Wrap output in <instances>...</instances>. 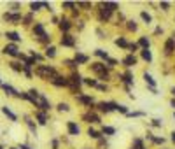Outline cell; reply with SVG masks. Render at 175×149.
Segmentation results:
<instances>
[{
	"instance_id": "40",
	"label": "cell",
	"mask_w": 175,
	"mask_h": 149,
	"mask_svg": "<svg viewBox=\"0 0 175 149\" xmlns=\"http://www.w3.org/2000/svg\"><path fill=\"white\" fill-rule=\"evenodd\" d=\"M61 7H65V9H72V7H75V4H74V2H63Z\"/></svg>"
},
{
	"instance_id": "47",
	"label": "cell",
	"mask_w": 175,
	"mask_h": 149,
	"mask_svg": "<svg viewBox=\"0 0 175 149\" xmlns=\"http://www.w3.org/2000/svg\"><path fill=\"white\" fill-rule=\"evenodd\" d=\"M96 90H100V91H107V86H103V84H98Z\"/></svg>"
},
{
	"instance_id": "14",
	"label": "cell",
	"mask_w": 175,
	"mask_h": 149,
	"mask_svg": "<svg viewBox=\"0 0 175 149\" xmlns=\"http://www.w3.org/2000/svg\"><path fill=\"white\" fill-rule=\"evenodd\" d=\"M137 46L138 48H142V49H149V46H151V40H149V37H140L138 39V42H137Z\"/></svg>"
},
{
	"instance_id": "46",
	"label": "cell",
	"mask_w": 175,
	"mask_h": 149,
	"mask_svg": "<svg viewBox=\"0 0 175 149\" xmlns=\"http://www.w3.org/2000/svg\"><path fill=\"white\" fill-rule=\"evenodd\" d=\"M28 126H30V130L35 133V125H33V121H30V119H28Z\"/></svg>"
},
{
	"instance_id": "28",
	"label": "cell",
	"mask_w": 175,
	"mask_h": 149,
	"mask_svg": "<svg viewBox=\"0 0 175 149\" xmlns=\"http://www.w3.org/2000/svg\"><path fill=\"white\" fill-rule=\"evenodd\" d=\"M5 37H7L9 40H14V42H19V40H21V35H19V33H16V32H7V33H5Z\"/></svg>"
},
{
	"instance_id": "30",
	"label": "cell",
	"mask_w": 175,
	"mask_h": 149,
	"mask_svg": "<svg viewBox=\"0 0 175 149\" xmlns=\"http://www.w3.org/2000/svg\"><path fill=\"white\" fill-rule=\"evenodd\" d=\"M102 133H103V135H114V133H116V128H114V126H103V128H102Z\"/></svg>"
},
{
	"instance_id": "48",
	"label": "cell",
	"mask_w": 175,
	"mask_h": 149,
	"mask_svg": "<svg viewBox=\"0 0 175 149\" xmlns=\"http://www.w3.org/2000/svg\"><path fill=\"white\" fill-rule=\"evenodd\" d=\"M154 33H156V35H159V33H163V28H161V27H158V28L154 30Z\"/></svg>"
},
{
	"instance_id": "37",
	"label": "cell",
	"mask_w": 175,
	"mask_h": 149,
	"mask_svg": "<svg viewBox=\"0 0 175 149\" xmlns=\"http://www.w3.org/2000/svg\"><path fill=\"white\" fill-rule=\"evenodd\" d=\"M137 28H138L137 23H135L133 19H130V21H128V30H130V32H137Z\"/></svg>"
},
{
	"instance_id": "34",
	"label": "cell",
	"mask_w": 175,
	"mask_h": 149,
	"mask_svg": "<svg viewBox=\"0 0 175 149\" xmlns=\"http://www.w3.org/2000/svg\"><path fill=\"white\" fill-rule=\"evenodd\" d=\"M40 7H44V2H32L30 4V9L35 12V11H40Z\"/></svg>"
},
{
	"instance_id": "24",
	"label": "cell",
	"mask_w": 175,
	"mask_h": 149,
	"mask_svg": "<svg viewBox=\"0 0 175 149\" xmlns=\"http://www.w3.org/2000/svg\"><path fill=\"white\" fill-rule=\"evenodd\" d=\"M2 112H4V114H5V116L11 119V121H16V119H18V116H16V114H14V112H12L9 107H2Z\"/></svg>"
},
{
	"instance_id": "43",
	"label": "cell",
	"mask_w": 175,
	"mask_h": 149,
	"mask_svg": "<svg viewBox=\"0 0 175 149\" xmlns=\"http://www.w3.org/2000/svg\"><path fill=\"white\" fill-rule=\"evenodd\" d=\"M152 142H154V144H165V139L163 137H154V139H152Z\"/></svg>"
},
{
	"instance_id": "51",
	"label": "cell",
	"mask_w": 175,
	"mask_h": 149,
	"mask_svg": "<svg viewBox=\"0 0 175 149\" xmlns=\"http://www.w3.org/2000/svg\"><path fill=\"white\" fill-rule=\"evenodd\" d=\"M172 142L175 144V132H172Z\"/></svg>"
},
{
	"instance_id": "17",
	"label": "cell",
	"mask_w": 175,
	"mask_h": 149,
	"mask_svg": "<svg viewBox=\"0 0 175 149\" xmlns=\"http://www.w3.org/2000/svg\"><path fill=\"white\" fill-rule=\"evenodd\" d=\"M84 119H86L88 123H100V116H96L95 112H88V114H84Z\"/></svg>"
},
{
	"instance_id": "45",
	"label": "cell",
	"mask_w": 175,
	"mask_h": 149,
	"mask_svg": "<svg viewBox=\"0 0 175 149\" xmlns=\"http://www.w3.org/2000/svg\"><path fill=\"white\" fill-rule=\"evenodd\" d=\"M128 49H130V53H131V54H133V53L138 49V46H137V44H130V48H128Z\"/></svg>"
},
{
	"instance_id": "42",
	"label": "cell",
	"mask_w": 175,
	"mask_h": 149,
	"mask_svg": "<svg viewBox=\"0 0 175 149\" xmlns=\"http://www.w3.org/2000/svg\"><path fill=\"white\" fill-rule=\"evenodd\" d=\"M107 63H109V67H116V65H117V60H114V58H109V60H107Z\"/></svg>"
},
{
	"instance_id": "18",
	"label": "cell",
	"mask_w": 175,
	"mask_h": 149,
	"mask_svg": "<svg viewBox=\"0 0 175 149\" xmlns=\"http://www.w3.org/2000/svg\"><path fill=\"white\" fill-rule=\"evenodd\" d=\"M70 28H72L70 19H61V21H60V30H61V32H69Z\"/></svg>"
},
{
	"instance_id": "22",
	"label": "cell",
	"mask_w": 175,
	"mask_h": 149,
	"mask_svg": "<svg viewBox=\"0 0 175 149\" xmlns=\"http://www.w3.org/2000/svg\"><path fill=\"white\" fill-rule=\"evenodd\" d=\"M144 81L149 84L151 88H156V81H154V77H152L151 74H147V72H144Z\"/></svg>"
},
{
	"instance_id": "19",
	"label": "cell",
	"mask_w": 175,
	"mask_h": 149,
	"mask_svg": "<svg viewBox=\"0 0 175 149\" xmlns=\"http://www.w3.org/2000/svg\"><path fill=\"white\" fill-rule=\"evenodd\" d=\"M33 33H35V35H39V37H44V35H46L44 25H42V23H37V25L33 27Z\"/></svg>"
},
{
	"instance_id": "36",
	"label": "cell",
	"mask_w": 175,
	"mask_h": 149,
	"mask_svg": "<svg viewBox=\"0 0 175 149\" xmlns=\"http://www.w3.org/2000/svg\"><path fill=\"white\" fill-rule=\"evenodd\" d=\"M46 56H47V58H54V56H56V48H53V46L47 48V49H46Z\"/></svg>"
},
{
	"instance_id": "27",
	"label": "cell",
	"mask_w": 175,
	"mask_h": 149,
	"mask_svg": "<svg viewBox=\"0 0 175 149\" xmlns=\"http://www.w3.org/2000/svg\"><path fill=\"white\" fill-rule=\"evenodd\" d=\"M35 116H37V119H39V123H40V125H46V123H47V114H46V112L39 111Z\"/></svg>"
},
{
	"instance_id": "39",
	"label": "cell",
	"mask_w": 175,
	"mask_h": 149,
	"mask_svg": "<svg viewBox=\"0 0 175 149\" xmlns=\"http://www.w3.org/2000/svg\"><path fill=\"white\" fill-rule=\"evenodd\" d=\"M117 112H123V114H128L130 111H128V107H126V105H119V103H117Z\"/></svg>"
},
{
	"instance_id": "32",
	"label": "cell",
	"mask_w": 175,
	"mask_h": 149,
	"mask_svg": "<svg viewBox=\"0 0 175 149\" xmlns=\"http://www.w3.org/2000/svg\"><path fill=\"white\" fill-rule=\"evenodd\" d=\"M142 58H144L145 61H152V53H151V49H142Z\"/></svg>"
},
{
	"instance_id": "10",
	"label": "cell",
	"mask_w": 175,
	"mask_h": 149,
	"mask_svg": "<svg viewBox=\"0 0 175 149\" xmlns=\"http://www.w3.org/2000/svg\"><path fill=\"white\" fill-rule=\"evenodd\" d=\"M4 19L5 21H9V23H12V25H19V21H21V14H11V12H7V14H4Z\"/></svg>"
},
{
	"instance_id": "7",
	"label": "cell",
	"mask_w": 175,
	"mask_h": 149,
	"mask_svg": "<svg viewBox=\"0 0 175 149\" xmlns=\"http://www.w3.org/2000/svg\"><path fill=\"white\" fill-rule=\"evenodd\" d=\"M60 44L65 46V48H74V46H75V39H74L70 33H65V35L61 37V40H60Z\"/></svg>"
},
{
	"instance_id": "52",
	"label": "cell",
	"mask_w": 175,
	"mask_h": 149,
	"mask_svg": "<svg viewBox=\"0 0 175 149\" xmlns=\"http://www.w3.org/2000/svg\"><path fill=\"white\" fill-rule=\"evenodd\" d=\"M170 93H172V95H173V97H175V86H173V88H172V90H170Z\"/></svg>"
},
{
	"instance_id": "33",
	"label": "cell",
	"mask_w": 175,
	"mask_h": 149,
	"mask_svg": "<svg viewBox=\"0 0 175 149\" xmlns=\"http://www.w3.org/2000/svg\"><path fill=\"white\" fill-rule=\"evenodd\" d=\"M2 88L5 90V93H7V95H16V97H18V91H16L12 86H9V84H2Z\"/></svg>"
},
{
	"instance_id": "11",
	"label": "cell",
	"mask_w": 175,
	"mask_h": 149,
	"mask_svg": "<svg viewBox=\"0 0 175 149\" xmlns=\"http://www.w3.org/2000/svg\"><path fill=\"white\" fill-rule=\"evenodd\" d=\"M4 53L9 54V56H19V49H18L16 44H7V46L4 48Z\"/></svg>"
},
{
	"instance_id": "53",
	"label": "cell",
	"mask_w": 175,
	"mask_h": 149,
	"mask_svg": "<svg viewBox=\"0 0 175 149\" xmlns=\"http://www.w3.org/2000/svg\"><path fill=\"white\" fill-rule=\"evenodd\" d=\"M19 149H30L28 146H19Z\"/></svg>"
},
{
	"instance_id": "9",
	"label": "cell",
	"mask_w": 175,
	"mask_h": 149,
	"mask_svg": "<svg viewBox=\"0 0 175 149\" xmlns=\"http://www.w3.org/2000/svg\"><path fill=\"white\" fill-rule=\"evenodd\" d=\"M74 61L77 63V65H86L88 61H90V56L88 54H84V53H75V56H74Z\"/></svg>"
},
{
	"instance_id": "15",
	"label": "cell",
	"mask_w": 175,
	"mask_h": 149,
	"mask_svg": "<svg viewBox=\"0 0 175 149\" xmlns=\"http://www.w3.org/2000/svg\"><path fill=\"white\" fill-rule=\"evenodd\" d=\"M75 100L81 102V103H84V105H91L93 103V97H86V95H77Z\"/></svg>"
},
{
	"instance_id": "21",
	"label": "cell",
	"mask_w": 175,
	"mask_h": 149,
	"mask_svg": "<svg viewBox=\"0 0 175 149\" xmlns=\"http://www.w3.org/2000/svg\"><path fill=\"white\" fill-rule=\"evenodd\" d=\"M88 137H90V139H95V140H100L102 133H100L98 130H95V128H88Z\"/></svg>"
},
{
	"instance_id": "4",
	"label": "cell",
	"mask_w": 175,
	"mask_h": 149,
	"mask_svg": "<svg viewBox=\"0 0 175 149\" xmlns=\"http://www.w3.org/2000/svg\"><path fill=\"white\" fill-rule=\"evenodd\" d=\"M98 109H100L102 112L109 114V112L117 111V103H116V102H100V103H98Z\"/></svg>"
},
{
	"instance_id": "20",
	"label": "cell",
	"mask_w": 175,
	"mask_h": 149,
	"mask_svg": "<svg viewBox=\"0 0 175 149\" xmlns=\"http://www.w3.org/2000/svg\"><path fill=\"white\" fill-rule=\"evenodd\" d=\"M102 5H103L105 9H109L111 12H114V11L119 9V4H116V2H102Z\"/></svg>"
},
{
	"instance_id": "31",
	"label": "cell",
	"mask_w": 175,
	"mask_h": 149,
	"mask_svg": "<svg viewBox=\"0 0 175 149\" xmlns=\"http://www.w3.org/2000/svg\"><path fill=\"white\" fill-rule=\"evenodd\" d=\"M58 111H60V112H67V111H70V105H69L67 102H60V103H58Z\"/></svg>"
},
{
	"instance_id": "55",
	"label": "cell",
	"mask_w": 175,
	"mask_h": 149,
	"mask_svg": "<svg viewBox=\"0 0 175 149\" xmlns=\"http://www.w3.org/2000/svg\"><path fill=\"white\" fill-rule=\"evenodd\" d=\"M0 149H4V147H2V146H0Z\"/></svg>"
},
{
	"instance_id": "23",
	"label": "cell",
	"mask_w": 175,
	"mask_h": 149,
	"mask_svg": "<svg viewBox=\"0 0 175 149\" xmlns=\"http://www.w3.org/2000/svg\"><path fill=\"white\" fill-rule=\"evenodd\" d=\"M82 82L86 86H91V88H96L98 86V81L96 79H91V77H82Z\"/></svg>"
},
{
	"instance_id": "38",
	"label": "cell",
	"mask_w": 175,
	"mask_h": 149,
	"mask_svg": "<svg viewBox=\"0 0 175 149\" xmlns=\"http://www.w3.org/2000/svg\"><path fill=\"white\" fill-rule=\"evenodd\" d=\"M9 65H11V67H12V70H16V72H21V70H23V65H19V63H16V61L9 63Z\"/></svg>"
},
{
	"instance_id": "16",
	"label": "cell",
	"mask_w": 175,
	"mask_h": 149,
	"mask_svg": "<svg viewBox=\"0 0 175 149\" xmlns=\"http://www.w3.org/2000/svg\"><path fill=\"white\" fill-rule=\"evenodd\" d=\"M130 149H145L144 140H142V139H138V137H135V139H133V142H131V146H130Z\"/></svg>"
},
{
	"instance_id": "13",
	"label": "cell",
	"mask_w": 175,
	"mask_h": 149,
	"mask_svg": "<svg viewBox=\"0 0 175 149\" xmlns=\"http://www.w3.org/2000/svg\"><path fill=\"white\" fill-rule=\"evenodd\" d=\"M123 63H124V67H128V69H130V67H135V65H137V58H135L133 54H130V56H126V58L123 60Z\"/></svg>"
},
{
	"instance_id": "54",
	"label": "cell",
	"mask_w": 175,
	"mask_h": 149,
	"mask_svg": "<svg viewBox=\"0 0 175 149\" xmlns=\"http://www.w3.org/2000/svg\"><path fill=\"white\" fill-rule=\"evenodd\" d=\"M0 86H2V81H0Z\"/></svg>"
},
{
	"instance_id": "25",
	"label": "cell",
	"mask_w": 175,
	"mask_h": 149,
	"mask_svg": "<svg viewBox=\"0 0 175 149\" xmlns=\"http://www.w3.org/2000/svg\"><path fill=\"white\" fill-rule=\"evenodd\" d=\"M140 18L144 19V23H145V25H151V23H152V16H151L147 11H142V12H140Z\"/></svg>"
},
{
	"instance_id": "56",
	"label": "cell",
	"mask_w": 175,
	"mask_h": 149,
	"mask_svg": "<svg viewBox=\"0 0 175 149\" xmlns=\"http://www.w3.org/2000/svg\"><path fill=\"white\" fill-rule=\"evenodd\" d=\"M173 118H175V112H173Z\"/></svg>"
},
{
	"instance_id": "5",
	"label": "cell",
	"mask_w": 175,
	"mask_h": 149,
	"mask_svg": "<svg viewBox=\"0 0 175 149\" xmlns=\"http://www.w3.org/2000/svg\"><path fill=\"white\" fill-rule=\"evenodd\" d=\"M51 82L54 84L56 88H63V86H69V79L65 77V76H54L51 79Z\"/></svg>"
},
{
	"instance_id": "6",
	"label": "cell",
	"mask_w": 175,
	"mask_h": 149,
	"mask_svg": "<svg viewBox=\"0 0 175 149\" xmlns=\"http://www.w3.org/2000/svg\"><path fill=\"white\" fill-rule=\"evenodd\" d=\"M163 51H165V54H172L175 51V35L170 37V39H166L165 46H163Z\"/></svg>"
},
{
	"instance_id": "2",
	"label": "cell",
	"mask_w": 175,
	"mask_h": 149,
	"mask_svg": "<svg viewBox=\"0 0 175 149\" xmlns=\"http://www.w3.org/2000/svg\"><path fill=\"white\" fill-rule=\"evenodd\" d=\"M91 72H95V74H98V77H100L102 81H105V79H109V72H107V67H105V63H102V61H96V63H91Z\"/></svg>"
},
{
	"instance_id": "35",
	"label": "cell",
	"mask_w": 175,
	"mask_h": 149,
	"mask_svg": "<svg viewBox=\"0 0 175 149\" xmlns=\"http://www.w3.org/2000/svg\"><path fill=\"white\" fill-rule=\"evenodd\" d=\"M123 77H124V79H123V81H124V82H126V84H128V86H130V84H133V76H131V74H130V72H126V74H124V76H123Z\"/></svg>"
},
{
	"instance_id": "50",
	"label": "cell",
	"mask_w": 175,
	"mask_h": 149,
	"mask_svg": "<svg viewBox=\"0 0 175 149\" xmlns=\"http://www.w3.org/2000/svg\"><path fill=\"white\" fill-rule=\"evenodd\" d=\"M170 105H172V107L175 109V98H172V100H170Z\"/></svg>"
},
{
	"instance_id": "3",
	"label": "cell",
	"mask_w": 175,
	"mask_h": 149,
	"mask_svg": "<svg viewBox=\"0 0 175 149\" xmlns=\"http://www.w3.org/2000/svg\"><path fill=\"white\" fill-rule=\"evenodd\" d=\"M81 84H82V77H81V74L79 72H72V76H70V79H69V86H70V90L75 93H79V88H81Z\"/></svg>"
},
{
	"instance_id": "29",
	"label": "cell",
	"mask_w": 175,
	"mask_h": 149,
	"mask_svg": "<svg viewBox=\"0 0 175 149\" xmlns=\"http://www.w3.org/2000/svg\"><path fill=\"white\" fill-rule=\"evenodd\" d=\"M95 56H98L102 60H109V53L105 49H95Z\"/></svg>"
},
{
	"instance_id": "44",
	"label": "cell",
	"mask_w": 175,
	"mask_h": 149,
	"mask_svg": "<svg viewBox=\"0 0 175 149\" xmlns=\"http://www.w3.org/2000/svg\"><path fill=\"white\" fill-rule=\"evenodd\" d=\"M152 126H158L159 128V126H163V121L161 119H152Z\"/></svg>"
},
{
	"instance_id": "26",
	"label": "cell",
	"mask_w": 175,
	"mask_h": 149,
	"mask_svg": "<svg viewBox=\"0 0 175 149\" xmlns=\"http://www.w3.org/2000/svg\"><path fill=\"white\" fill-rule=\"evenodd\" d=\"M116 46H119V48H124V49H128V48H130L128 40H126L124 37H119V39H116Z\"/></svg>"
},
{
	"instance_id": "57",
	"label": "cell",
	"mask_w": 175,
	"mask_h": 149,
	"mask_svg": "<svg viewBox=\"0 0 175 149\" xmlns=\"http://www.w3.org/2000/svg\"><path fill=\"white\" fill-rule=\"evenodd\" d=\"M11 149H16V147H11Z\"/></svg>"
},
{
	"instance_id": "12",
	"label": "cell",
	"mask_w": 175,
	"mask_h": 149,
	"mask_svg": "<svg viewBox=\"0 0 175 149\" xmlns=\"http://www.w3.org/2000/svg\"><path fill=\"white\" fill-rule=\"evenodd\" d=\"M100 21H102V23H103V21H109V19H111V16H112V12L111 11H109V9H105L102 4H100Z\"/></svg>"
},
{
	"instance_id": "41",
	"label": "cell",
	"mask_w": 175,
	"mask_h": 149,
	"mask_svg": "<svg viewBox=\"0 0 175 149\" xmlns=\"http://www.w3.org/2000/svg\"><path fill=\"white\" fill-rule=\"evenodd\" d=\"M159 7H161L163 11H168V9H170V2H159Z\"/></svg>"
},
{
	"instance_id": "8",
	"label": "cell",
	"mask_w": 175,
	"mask_h": 149,
	"mask_svg": "<svg viewBox=\"0 0 175 149\" xmlns=\"http://www.w3.org/2000/svg\"><path fill=\"white\" fill-rule=\"evenodd\" d=\"M67 130H69V135H72V137H77V135L81 133L79 125L74 123V121H69V123H67Z\"/></svg>"
},
{
	"instance_id": "1",
	"label": "cell",
	"mask_w": 175,
	"mask_h": 149,
	"mask_svg": "<svg viewBox=\"0 0 175 149\" xmlns=\"http://www.w3.org/2000/svg\"><path fill=\"white\" fill-rule=\"evenodd\" d=\"M35 76L40 77V79H53L56 76V70L53 67H49V65H39L35 69Z\"/></svg>"
},
{
	"instance_id": "49",
	"label": "cell",
	"mask_w": 175,
	"mask_h": 149,
	"mask_svg": "<svg viewBox=\"0 0 175 149\" xmlns=\"http://www.w3.org/2000/svg\"><path fill=\"white\" fill-rule=\"evenodd\" d=\"M53 149H58V140H53Z\"/></svg>"
}]
</instances>
